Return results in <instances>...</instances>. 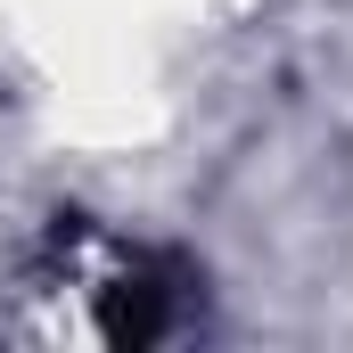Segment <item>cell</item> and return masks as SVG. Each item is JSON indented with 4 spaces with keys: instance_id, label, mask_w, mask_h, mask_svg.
<instances>
[{
    "instance_id": "cell-1",
    "label": "cell",
    "mask_w": 353,
    "mask_h": 353,
    "mask_svg": "<svg viewBox=\"0 0 353 353\" xmlns=\"http://www.w3.org/2000/svg\"><path fill=\"white\" fill-rule=\"evenodd\" d=\"M99 329H107V345H148V337H165L173 329V288H157V271H123L115 288H107V304H99Z\"/></svg>"
}]
</instances>
